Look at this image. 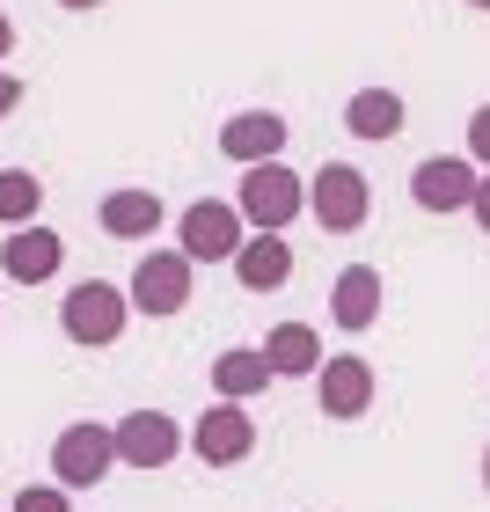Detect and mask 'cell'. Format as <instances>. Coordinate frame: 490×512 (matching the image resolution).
Returning a JSON list of instances; mask_svg holds the SVG:
<instances>
[{
    "instance_id": "1",
    "label": "cell",
    "mask_w": 490,
    "mask_h": 512,
    "mask_svg": "<svg viewBox=\"0 0 490 512\" xmlns=\"http://www.w3.org/2000/svg\"><path fill=\"white\" fill-rule=\"evenodd\" d=\"M242 220L256 227V235H278V227L300 220V205H308V183H300L293 169H278V161H256V169H242Z\"/></svg>"
},
{
    "instance_id": "2",
    "label": "cell",
    "mask_w": 490,
    "mask_h": 512,
    "mask_svg": "<svg viewBox=\"0 0 490 512\" xmlns=\"http://www.w3.org/2000/svg\"><path fill=\"white\" fill-rule=\"evenodd\" d=\"M242 205H220V198H198V205H183V220H176V249L191 256V264H235V249L249 242L242 235Z\"/></svg>"
},
{
    "instance_id": "3",
    "label": "cell",
    "mask_w": 490,
    "mask_h": 512,
    "mask_svg": "<svg viewBox=\"0 0 490 512\" xmlns=\"http://www.w3.org/2000/svg\"><path fill=\"white\" fill-rule=\"evenodd\" d=\"M308 213L322 220V235H359L366 213H373V191L352 161H322L315 183H308Z\"/></svg>"
},
{
    "instance_id": "4",
    "label": "cell",
    "mask_w": 490,
    "mask_h": 512,
    "mask_svg": "<svg viewBox=\"0 0 490 512\" xmlns=\"http://www.w3.org/2000/svg\"><path fill=\"white\" fill-rule=\"evenodd\" d=\"M125 315H132V300H125L118 286H96V278L59 300V330L74 337V344H88V352L118 344V337H125Z\"/></svg>"
},
{
    "instance_id": "5",
    "label": "cell",
    "mask_w": 490,
    "mask_h": 512,
    "mask_svg": "<svg viewBox=\"0 0 490 512\" xmlns=\"http://www.w3.org/2000/svg\"><path fill=\"white\" fill-rule=\"evenodd\" d=\"M118 469V432L110 425H66L52 439V476L59 491H96V483Z\"/></svg>"
},
{
    "instance_id": "6",
    "label": "cell",
    "mask_w": 490,
    "mask_h": 512,
    "mask_svg": "<svg viewBox=\"0 0 490 512\" xmlns=\"http://www.w3.org/2000/svg\"><path fill=\"white\" fill-rule=\"evenodd\" d=\"M125 286H132L125 300L139 315H183V308H191V256H183V249H147Z\"/></svg>"
},
{
    "instance_id": "7",
    "label": "cell",
    "mask_w": 490,
    "mask_h": 512,
    "mask_svg": "<svg viewBox=\"0 0 490 512\" xmlns=\"http://www.w3.org/2000/svg\"><path fill=\"white\" fill-rule=\"evenodd\" d=\"M476 183H483V169L469 154H432V161H417V169H410V198L425 205V213H469Z\"/></svg>"
},
{
    "instance_id": "8",
    "label": "cell",
    "mask_w": 490,
    "mask_h": 512,
    "mask_svg": "<svg viewBox=\"0 0 490 512\" xmlns=\"http://www.w3.org/2000/svg\"><path fill=\"white\" fill-rule=\"evenodd\" d=\"M191 447H198L205 469H235V461H249V447H256V417L242 403H205V417L191 425Z\"/></svg>"
},
{
    "instance_id": "9",
    "label": "cell",
    "mask_w": 490,
    "mask_h": 512,
    "mask_svg": "<svg viewBox=\"0 0 490 512\" xmlns=\"http://www.w3.org/2000/svg\"><path fill=\"white\" fill-rule=\"evenodd\" d=\"M110 432H118V461H132V469H169L176 447H183V425L169 410H132Z\"/></svg>"
},
{
    "instance_id": "10",
    "label": "cell",
    "mask_w": 490,
    "mask_h": 512,
    "mask_svg": "<svg viewBox=\"0 0 490 512\" xmlns=\"http://www.w3.org/2000/svg\"><path fill=\"white\" fill-rule=\"evenodd\" d=\"M315 403H322V417H337V425L366 417V403H373V366H366L359 352L322 359V374H315Z\"/></svg>"
},
{
    "instance_id": "11",
    "label": "cell",
    "mask_w": 490,
    "mask_h": 512,
    "mask_svg": "<svg viewBox=\"0 0 490 512\" xmlns=\"http://www.w3.org/2000/svg\"><path fill=\"white\" fill-rule=\"evenodd\" d=\"M220 154L256 169V161H278L286 154V118L278 110H235V118L220 125Z\"/></svg>"
},
{
    "instance_id": "12",
    "label": "cell",
    "mask_w": 490,
    "mask_h": 512,
    "mask_svg": "<svg viewBox=\"0 0 490 512\" xmlns=\"http://www.w3.org/2000/svg\"><path fill=\"white\" fill-rule=\"evenodd\" d=\"M66 264V242L52 227H15L8 242H0V271L15 278V286H44V278H59Z\"/></svg>"
},
{
    "instance_id": "13",
    "label": "cell",
    "mask_w": 490,
    "mask_h": 512,
    "mask_svg": "<svg viewBox=\"0 0 490 512\" xmlns=\"http://www.w3.org/2000/svg\"><path fill=\"white\" fill-rule=\"evenodd\" d=\"M330 322L337 330H373V322H381V271L373 264H344L337 271V286H330Z\"/></svg>"
},
{
    "instance_id": "14",
    "label": "cell",
    "mask_w": 490,
    "mask_h": 512,
    "mask_svg": "<svg viewBox=\"0 0 490 512\" xmlns=\"http://www.w3.org/2000/svg\"><path fill=\"white\" fill-rule=\"evenodd\" d=\"M293 278V249H286V235H249L242 249H235V286H249V293H278Z\"/></svg>"
},
{
    "instance_id": "15",
    "label": "cell",
    "mask_w": 490,
    "mask_h": 512,
    "mask_svg": "<svg viewBox=\"0 0 490 512\" xmlns=\"http://www.w3.org/2000/svg\"><path fill=\"white\" fill-rule=\"evenodd\" d=\"M256 352L271 359L278 381H300V374H322V337L308 330V322H278V330L256 344Z\"/></svg>"
},
{
    "instance_id": "16",
    "label": "cell",
    "mask_w": 490,
    "mask_h": 512,
    "mask_svg": "<svg viewBox=\"0 0 490 512\" xmlns=\"http://www.w3.org/2000/svg\"><path fill=\"white\" fill-rule=\"evenodd\" d=\"M278 374H271V359L256 352V344H235V352H220L213 359V388H220V403H249V395H264Z\"/></svg>"
},
{
    "instance_id": "17",
    "label": "cell",
    "mask_w": 490,
    "mask_h": 512,
    "mask_svg": "<svg viewBox=\"0 0 490 512\" xmlns=\"http://www.w3.org/2000/svg\"><path fill=\"white\" fill-rule=\"evenodd\" d=\"M96 220H103V235H118V242H147L154 227H161V198L132 183V191H110V198H103Z\"/></svg>"
},
{
    "instance_id": "18",
    "label": "cell",
    "mask_w": 490,
    "mask_h": 512,
    "mask_svg": "<svg viewBox=\"0 0 490 512\" xmlns=\"http://www.w3.org/2000/svg\"><path fill=\"white\" fill-rule=\"evenodd\" d=\"M403 118H410V110H403L395 88H359V96L344 103V125H352L359 139H395V132H403Z\"/></svg>"
},
{
    "instance_id": "19",
    "label": "cell",
    "mask_w": 490,
    "mask_h": 512,
    "mask_svg": "<svg viewBox=\"0 0 490 512\" xmlns=\"http://www.w3.org/2000/svg\"><path fill=\"white\" fill-rule=\"evenodd\" d=\"M37 205H44V183H37L30 169H0V220H8V227H30Z\"/></svg>"
},
{
    "instance_id": "20",
    "label": "cell",
    "mask_w": 490,
    "mask_h": 512,
    "mask_svg": "<svg viewBox=\"0 0 490 512\" xmlns=\"http://www.w3.org/2000/svg\"><path fill=\"white\" fill-rule=\"evenodd\" d=\"M15 512H74V505H66V491H59V483H22Z\"/></svg>"
},
{
    "instance_id": "21",
    "label": "cell",
    "mask_w": 490,
    "mask_h": 512,
    "mask_svg": "<svg viewBox=\"0 0 490 512\" xmlns=\"http://www.w3.org/2000/svg\"><path fill=\"white\" fill-rule=\"evenodd\" d=\"M469 161H476V169H490V103L469 118Z\"/></svg>"
},
{
    "instance_id": "22",
    "label": "cell",
    "mask_w": 490,
    "mask_h": 512,
    "mask_svg": "<svg viewBox=\"0 0 490 512\" xmlns=\"http://www.w3.org/2000/svg\"><path fill=\"white\" fill-rule=\"evenodd\" d=\"M469 213H476V227L490 235V169H483V183H476V205H469Z\"/></svg>"
},
{
    "instance_id": "23",
    "label": "cell",
    "mask_w": 490,
    "mask_h": 512,
    "mask_svg": "<svg viewBox=\"0 0 490 512\" xmlns=\"http://www.w3.org/2000/svg\"><path fill=\"white\" fill-rule=\"evenodd\" d=\"M15 103H22V81L8 74V66H0V118H8V110H15Z\"/></svg>"
},
{
    "instance_id": "24",
    "label": "cell",
    "mask_w": 490,
    "mask_h": 512,
    "mask_svg": "<svg viewBox=\"0 0 490 512\" xmlns=\"http://www.w3.org/2000/svg\"><path fill=\"white\" fill-rule=\"evenodd\" d=\"M8 52H15V22L0 15V59H8Z\"/></svg>"
},
{
    "instance_id": "25",
    "label": "cell",
    "mask_w": 490,
    "mask_h": 512,
    "mask_svg": "<svg viewBox=\"0 0 490 512\" xmlns=\"http://www.w3.org/2000/svg\"><path fill=\"white\" fill-rule=\"evenodd\" d=\"M59 8H103V0H59Z\"/></svg>"
},
{
    "instance_id": "26",
    "label": "cell",
    "mask_w": 490,
    "mask_h": 512,
    "mask_svg": "<svg viewBox=\"0 0 490 512\" xmlns=\"http://www.w3.org/2000/svg\"><path fill=\"white\" fill-rule=\"evenodd\" d=\"M483 491H490V447H483Z\"/></svg>"
},
{
    "instance_id": "27",
    "label": "cell",
    "mask_w": 490,
    "mask_h": 512,
    "mask_svg": "<svg viewBox=\"0 0 490 512\" xmlns=\"http://www.w3.org/2000/svg\"><path fill=\"white\" fill-rule=\"evenodd\" d=\"M469 8H483V15H490V0H469Z\"/></svg>"
}]
</instances>
